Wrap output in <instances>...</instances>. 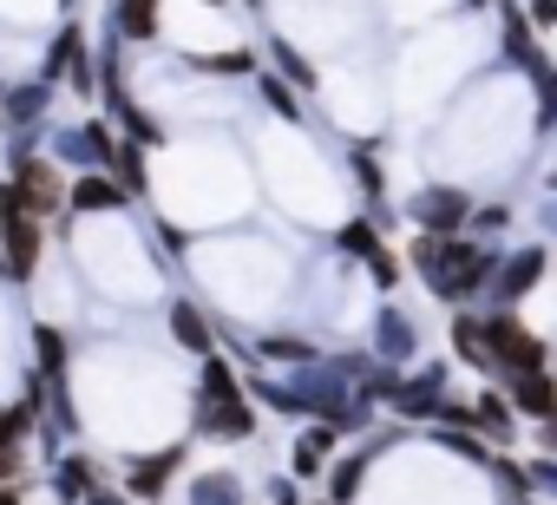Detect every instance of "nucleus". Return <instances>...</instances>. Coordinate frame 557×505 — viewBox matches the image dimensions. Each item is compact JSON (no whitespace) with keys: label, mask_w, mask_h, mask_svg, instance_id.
<instances>
[{"label":"nucleus","mask_w":557,"mask_h":505,"mask_svg":"<svg viewBox=\"0 0 557 505\" xmlns=\"http://www.w3.org/2000/svg\"><path fill=\"white\" fill-rule=\"evenodd\" d=\"M537 270H544V249H524V257H511V263L498 270V296H505V303H518V296H531V283H537Z\"/></svg>","instance_id":"nucleus-8"},{"label":"nucleus","mask_w":557,"mask_h":505,"mask_svg":"<svg viewBox=\"0 0 557 505\" xmlns=\"http://www.w3.org/2000/svg\"><path fill=\"white\" fill-rule=\"evenodd\" d=\"M269 53H275V66H283V73H289V79H296V86H322V79H315V66H309V60H302V53H296V47H289V40H275V47H269Z\"/></svg>","instance_id":"nucleus-16"},{"label":"nucleus","mask_w":557,"mask_h":505,"mask_svg":"<svg viewBox=\"0 0 557 505\" xmlns=\"http://www.w3.org/2000/svg\"><path fill=\"white\" fill-rule=\"evenodd\" d=\"M413 217L426 223V236H453V230L472 217V204H466V190H459V184H433V190H420V197H413Z\"/></svg>","instance_id":"nucleus-5"},{"label":"nucleus","mask_w":557,"mask_h":505,"mask_svg":"<svg viewBox=\"0 0 557 505\" xmlns=\"http://www.w3.org/2000/svg\"><path fill=\"white\" fill-rule=\"evenodd\" d=\"M531 79H537V93H544L550 112H557V66H550V60H531Z\"/></svg>","instance_id":"nucleus-22"},{"label":"nucleus","mask_w":557,"mask_h":505,"mask_svg":"<svg viewBox=\"0 0 557 505\" xmlns=\"http://www.w3.org/2000/svg\"><path fill=\"white\" fill-rule=\"evenodd\" d=\"M485 342H492V361L505 374H544L550 368V342H537L518 316H485Z\"/></svg>","instance_id":"nucleus-2"},{"label":"nucleus","mask_w":557,"mask_h":505,"mask_svg":"<svg viewBox=\"0 0 557 505\" xmlns=\"http://www.w3.org/2000/svg\"><path fill=\"white\" fill-rule=\"evenodd\" d=\"M14 197L27 204V217H47V210H60L66 204V184H60V171L47 164V158H14Z\"/></svg>","instance_id":"nucleus-4"},{"label":"nucleus","mask_w":557,"mask_h":505,"mask_svg":"<svg viewBox=\"0 0 557 505\" xmlns=\"http://www.w3.org/2000/svg\"><path fill=\"white\" fill-rule=\"evenodd\" d=\"M197 66H203V73H249L256 60H249V53H203Z\"/></svg>","instance_id":"nucleus-20"},{"label":"nucleus","mask_w":557,"mask_h":505,"mask_svg":"<svg viewBox=\"0 0 557 505\" xmlns=\"http://www.w3.org/2000/svg\"><path fill=\"white\" fill-rule=\"evenodd\" d=\"M119 204H125L119 177H79L73 184V210H119Z\"/></svg>","instance_id":"nucleus-9"},{"label":"nucleus","mask_w":557,"mask_h":505,"mask_svg":"<svg viewBox=\"0 0 557 505\" xmlns=\"http://www.w3.org/2000/svg\"><path fill=\"white\" fill-rule=\"evenodd\" d=\"M413 270L433 283V296L466 303V296L492 276V257H485L479 243H466V236H420V243H413Z\"/></svg>","instance_id":"nucleus-1"},{"label":"nucleus","mask_w":557,"mask_h":505,"mask_svg":"<svg viewBox=\"0 0 557 505\" xmlns=\"http://www.w3.org/2000/svg\"><path fill=\"white\" fill-rule=\"evenodd\" d=\"M342 249H355V257H374V249H381L374 223H348V230H342Z\"/></svg>","instance_id":"nucleus-18"},{"label":"nucleus","mask_w":557,"mask_h":505,"mask_svg":"<svg viewBox=\"0 0 557 505\" xmlns=\"http://www.w3.org/2000/svg\"><path fill=\"white\" fill-rule=\"evenodd\" d=\"M40 361H47L53 374L66 368V335H60V329H40Z\"/></svg>","instance_id":"nucleus-21"},{"label":"nucleus","mask_w":557,"mask_h":505,"mask_svg":"<svg viewBox=\"0 0 557 505\" xmlns=\"http://www.w3.org/2000/svg\"><path fill=\"white\" fill-rule=\"evenodd\" d=\"M0 505H21V485H0Z\"/></svg>","instance_id":"nucleus-25"},{"label":"nucleus","mask_w":557,"mask_h":505,"mask_svg":"<svg viewBox=\"0 0 557 505\" xmlns=\"http://www.w3.org/2000/svg\"><path fill=\"white\" fill-rule=\"evenodd\" d=\"M511 407L550 427V420H557V381H550V374H511Z\"/></svg>","instance_id":"nucleus-6"},{"label":"nucleus","mask_w":557,"mask_h":505,"mask_svg":"<svg viewBox=\"0 0 557 505\" xmlns=\"http://www.w3.org/2000/svg\"><path fill=\"white\" fill-rule=\"evenodd\" d=\"M329 446H335V433H329V427H309L302 446H296V472H315V466L329 459Z\"/></svg>","instance_id":"nucleus-15"},{"label":"nucleus","mask_w":557,"mask_h":505,"mask_svg":"<svg viewBox=\"0 0 557 505\" xmlns=\"http://www.w3.org/2000/svg\"><path fill=\"white\" fill-rule=\"evenodd\" d=\"M524 21L531 27H557V0H524Z\"/></svg>","instance_id":"nucleus-23"},{"label":"nucleus","mask_w":557,"mask_h":505,"mask_svg":"<svg viewBox=\"0 0 557 505\" xmlns=\"http://www.w3.org/2000/svg\"><path fill=\"white\" fill-rule=\"evenodd\" d=\"M0 249H8L14 276H34V263H40V217H27L14 184H0Z\"/></svg>","instance_id":"nucleus-3"},{"label":"nucleus","mask_w":557,"mask_h":505,"mask_svg":"<svg viewBox=\"0 0 557 505\" xmlns=\"http://www.w3.org/2000/svg\"><path fill=\"white\" fill-rule=\"evenodd\" d=\"M440 381H446V374H420L413 387H400V394H394V407H400V414H446Z\"/></svg>","instance_id":"nucleus-10"},{"label":"nucleus","mask_w":557,"mask_h":505,"mask_svg":"<svg viewBox=\"0 0 557 505\" xmlns=\"http://www.w3.org/2000/svg\"><path fill=\"white\" fill-rule=\"evenodd\" d=\"M374 335H381V355H394V361H407V355H413V322H407V316H394V309H387Z\"/></svg>","instance_id":"nucleus-13"},{"label":"nucleus","mask_w":557,"mask_h":505,"mask_svg":"<svg viewBox=\"0 0 557 505\" xmlns=\"http://www.w3.org/2000/svg\"><path fill=\"white\" fill-rule=\"evenodd\" d=\"M119 34L125 40H151L158 34V0H119Z\"/></svg>","instance_id":"nucleus-12"},{"label":"nucleus","mask_w":557,"mask_h":505,"mask_svg":"<svg viewBox=\"0 0 557 505\" xmlns=\"http://www.w3.org/2000/svg\"><path fill=\"white\" fill-rule=\"evenodd\" d=\"M472 8H485V0H472Z\"/></svg>","instance_id":"nucleus-26"},{"label":"nucleus","mask_w":557,"mask_h":505,"mask_svg":"<svg viewBox=\"0 0 557 505\" xmlns=\"http://www.w3.org/2000/svg\"><path fill=\"white\" fill-rule=\"evenodd\" d=\"M368 270H374V283H381V290H394V283H400V257H394L387 243H381L374 257H368Z\"/></svg>","instance_id":"nucleus-19"},{"label":"nucleus","mask_w":557,"mask_h":505,"mask_svg":"<svg viewBox=\"0 0 557 505\" xmlns=\"http://www.w3.org/2000/svg\"><path fill=\"white\" fill-rule=\"evenodd\" d=\"M472 420H479V427H485V433H492V440H498V446H505V440H511V407H505V401H498V394H485V401H479V414H472Z\"/></svg>","instance_id":"nucleus-14"},{"label":"nucleus","mask_w":557,"mask_h":505,"mask_svg":"<svg viewBox=\"0 0 557 505\" xmlns=\"http://www.w3.org/2000/svg\"><path fill=\"white\" fill-rule=\"evenodd\" d=\"M171 335H177L190 355H210V322H203L190 303H177V309H171Z\"/></svg>","instance_id":"nucleus-11"},{"label":"nucleus","mask_w":557,"mask_h":505,"mask_svg":"<svg viewBox=\"0 0 557 505\" xmlns=\"http://www.w3.org/2000/svg\"><path fill=\"white\" fill-rule=\"evenodd\" d=\"M112 164H119V184H125V197H138V190H145V158H138L132 145H119V158H112Z\"/></svg>","instance_id":"nucleus-17"},{"label":"nucleus","mask_w":557,"mask_h":505,"mask_svg":"<svg viewBox=\"0 0 557 505\" xmlns=\"http://www.w3.org/2000/svg\"><path fill=\"white\" fill-rule=\"evenodd\" d=\"M472 223H479V230H505V223H511V210H505V204H498V210H479V217H472Z\"/></svg>","instance_id":"nucleus-24"},{"label":"nucleus","mask_w":557,"mask_h":505,"mask_svg":"<svg viewBox=\"0 0 557 505\" xmlns=\"http://www.w3.org/2000/svg\"><path fill=\"white\" fill-rule=\"evenodd\" d=\"M453 348H459V361L466 368H479V374H492L498 361H492V342H485V322L479 316H459L453 322Z\"/></svg>","instance_id":"nucleus-7"}]
</instances>
